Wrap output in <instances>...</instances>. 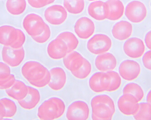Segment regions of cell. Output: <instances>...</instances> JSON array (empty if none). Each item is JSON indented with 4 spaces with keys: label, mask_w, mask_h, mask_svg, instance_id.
<instances>
[{
    "label": "cell",
    "mask_w": 151,
    "mask_h": 120,
    "mask_svg": "<svg viewBox=\"0 0 151 120\" xmlns=\"http://www.w3.org/2000/svg\"><path fill=\"white\" fill-rule=\"evenodd\" d=\"M21 70L24 77L35 87H45L49 84L50 81V71L38 62H27Z\"/></svg>",
    "instance_id": "1"
},
{
    "label": "cell",
    "mask_w": 151,
    "mask_h": 120,
    "mask_svg": "<svg viewBox=\"0 0 151 120\" xmlns=\"http://www.w3.org/2000/svg\"><path fill=\"white\" fill-rule=\"evenodd\" d=\"M92 119L95 120H110L115 112L113 99L106 94L97 95L91 101Z\"/></svg>",
    "instance_id": "2"
},
{
    "label": "cell",
    "mask_w": 151,
    "mask_h": 120,
    "mask_svg": "<svg viewBox=\"0 0 151 120\" xmlns=\"http://www.w3.org/2000/svg\"><path fill=\"white\" fill-rule=\"evenodd\" d=\"M64 101L58 97H52L44 101L38 110V117L41 120H54L62 117L65 112Z\"/></svg>",
    "instance_id": "3"
},
{
    "label": "cell",
    "mask_w": 151,
    "mask_h": 120,
    "mask_svg": "<svg viewBox=\"0 0 151 120\" xmlns=\"http://www.w3.org/2000/svg\"><path fill=\"white\" fill-rule=\"evenodd\" d=\"M26 40L24 33L10 25L0 27V44L14 49L22 47Z\"/></svg>",
    "instance_id": "4"
},
{
    "label": "cell",
    "mask_w": 151,
    "mask_h": 120,
    "mask_svg": "<svg viewBox=\"0 0 151 120\" xmlns=\"http://www.w3.org/2000/svg\"><path fill=\"white\" fill-rule=\"evenodd\" d=\"M112 45L111 39L103 34L95 35L87 43V48L89 52L96 55L106 53L111 49Z\"/></svg>",
    "instance_id": "5"
},
{
    "label": "cell",
    "mask_w": 151,
    "mask_h": 120,
    "mask_svg": "<svg viewBox=\"0 0 151 120\" xmlns=\"http://www.w3.org/2000/svg\"><path fill=\"white\" fill-rule=\"evenodd\" d=\"M46 24L42 17L34 13L26 16L23 21L24 28L32 38L40 34Z\"/></svg>",
    "instance_id": "6"
},
{
    "label": "cell",
    "mask_w": 151,
    "mask_h": 120,
    "mask_svg": "<svg viewBox=\"0 0 151 120\" xmlns=\"http://www.w3.org/2000/svg\"><path fill=\"white\" fill-rule=\"evenodd\" d=\"M125 15L131 22L139 23L145 20L147 15V10L144 3L134 0L126 6Z\"/></svg>",
    "instance_id": "7"
},
{
    "label": "cell",
    "mask_w": 151,
    "mask_h": 120,
    "mask_svg": "<svg viewBox=\"0 0 151 120\" xmlns=\"http://www.w3.org/2000/svg\"><path fill=\"white\" fill-rule=\"evenodd\" d=\"M90 109L84 101H76L69 105L66 112V117L69 120H86L88 119Z\"/></svg>",
    "instance_id": "8"
},
{
    "label": "cell",
    "mask_w": 151,
    "mask_h": 120,
    "mask_svg": "<svg viewBox=\"0 0 151 120\" xmlns=\"http://www.w3.org/2000/svg\"><path fill=\"white\" fill-rule=\"evenodd\" d=\"M25 57V51L23 47L14 49L4 46L2 50V58L6 64L12 67H17L22 62Z\"/></svg>",
    "instance_id": "9"
},
{
    "label": "cell",
    "mask_w": 151,
    "mask_h": 120,
    "mask_svg": "<svg viewBox=\"0 0 151 120\" xmlns=\"http://www.w3.org/2000/svg\"><path fill=\"white\" fill-rule=\"evenodd\" d=\"M68 17L67 11L63 6L53 5L49 7L45 12L46 20L52 25H59L66 21Z\"/></svg>",
    "instance_id": "10"
},
{
    "label": "cell",
    "mask_w": 151,
    "mask_h": 120,
    "mask_svg": "<svg viewBox=\"0 0 151 120\" xmlns=\"http://www.w3.org/2000/svg\"><path fill=\"white\" fill-rule=\"evenodd\" d=\"M123 50L128 57L137 59L143 55L145 50V46L142 40L139 38H132L125 41Z\"/></svg>",
    "instance_id": "11"
},
{
    "label": "cell",
    "mask_w": 151,
    "mask_h": 120,
    "mask_svg": "<svg viewBox=\"0 0 151 120\" xmlns=\"http://www.w3.org/2000/svg\"><path fill=\"white\" fill-rule=\"evenodd\" d=\"M119 72L123 79L132 81L138 78L141 72V67L137 62L133 60H126L121 62Z\"/></svg>",
    "instance_id": "12"
},
{
    "label": "cell",
    "mask_w": 151,
    "mask_h": 120,
    "mask_svg": "<svg viewBox=\"0 0 151 120\" xmlns=\"http://www.w3.org/2000/svg\"><path fill=\"white\" fill-rule=\"evenodd\" d=\"M118 107L120 112L126 116L134 115L139 110V101L130 94H124L119 99Z\"/></svg>",
    "instance_id": "13"
},
{
    "label": "cell",
    "mask_w": 151,
    "mask_h": 120,
    "mask_svg": "<svg viewBox=\"0 0 151 120\" xmlns=\"http://www.w3.org/2000/svg\"><path fill=\"white\" fill-rule=\"evenodd\" d=\"M74 30L76 34L80 38L87 39L91 38L95 33V24L88 18L81 17L76 23Z\"/></svg>",
    "instance_id": "14"
},
{
    "label": "cell",
    "mask_w": 151,
    "mask_h": 120,
    "mask_svg": "<svg viewBox=\"0 0 151 120\" xmlns=\"http://www.w3.org/2000/svg\"><path fill=\"white\" fill-rule=\"evenodd\" d=\"M47 53L52 60H59L64 59L68 54V51L64 41L57 37L47 45Z\"/></svg>",
    "instance_id": "15"
},
{
    "label": "cell",
    "mask_w": 151,
    "mask_h": 120,
    "mask_svg": "<svg viewBox=\"0 0 151 120\" xmlns=\"http://www.w3.org/2000/svg\"><path fill=\"white\" fill-rule=\"evenodd\" d=\"M121 77L116 72L111 71L103 72L101 78L102 87L107 92H114L118 90L121 86Z\"/></svg>",
    "instance_id": "16"
},
{
    "label": "cell",
    "mask_w": 151,
    "mask_h": 120,
    "mask_svg": "<svg viewBox=\"0 0 151 120\" xmlns=\"http://www.w3.org/2000/svg\"><path fill=\"white\" fill-rule=\"evenodd\" d=\"M117 60L111 53H105L97 56L95 60V66L102 72L113 71L117 66Z\"/></svg>",
    "instance_id": "17"
},
{
    "label": "cell",
    "mask_w": 151,
    "mask_h": 120,
    "mask_svg": "<svg viewBox=\"0 0 151 120\" xmlns=\"http://www.w3.org/2000/svg\"><path fill=\"white\" fill-rule=\"evenodd\" d=\"M51 79L49 87L54 91H59L66 84L67 75L64 70L60 67H55L50 71Z\"/></svg>",
    "instance_id": "18"
},
{
    "label": "cell",
    "mask_w": 151,
    "mask_h": 120,
    "mask_svg": "<svg viewBox=\"0 0 151 120\" xmlns=\"http://www.w3.org/2000/svg\"><path fill=\"white\" fill-rule=\"evenodd\" d=\"M106 18L116 21L123 16L124 11V5L120 0H108L105 2Z\"/></svg>",
    "instance_id": "19"
},
{
    "label": "cell",
    "mask_w": 151,
    "mask_h": 120,
    "mask_svg": "<svg viewBox=\"0 0 151 120\" xmlns=\"http://www.w3.org/2000/svg\"><path fill=\"white\" fill-rule=\"evenodd\" d=\"M133 33V26L128 21H120L114 24L112 29V34L118 40H124L131 37Z\"/></svg>",
    "instance_id": "20"
},
{
    "label": "cell",
    "mask_w": 151,
    "mask_h": 120,
    "mask_svg": "<svg viewBox=\"0 0 151 120\" xmlns=\"http://www.w3.org/2000/svg\"><path fill=\"white\" fill-rule=\"evenodd\" d=\"M40 94L39 90L32 87H29V92L24 99L18 101L19 104L23 109L28 110L36 107L40 100Z\"/></svg>",
    "instance_id": "21"
},
{
    "label": "cell",
    "mask_w": 151,
    "mask_h": 120,
    "mask_svg": "<svg viewBox=\"0 0 151 120\" xmlns=\"http://www.w3.org/2000/svg\"><path fill=\"white\" fill-rule=\"evenodd\" d=\"M28 92L29 87L19 80H16L12 87L6 91L8 96L18 101L24 99Z\"/></svg>",
    "instance_id": "22"
},
{
    "label": "cell",
    "mask_w": 151,
    "mask_h": 120,
    "mask_svg": "<svg viewBox=\"0 0 151 120\" xmlns=\"http://www.w3.org/2000/svg\"><path fill=\"white\" fill-rule=\"evenodd\" d=\"M85 58L77 51H73L67 55L63 59L65 67L71 72L79 69L83 63Z\"/></svg>",
    "instance_id": "23"
},
{
    "label": "cell",
    "mask_w": 151,
    "mask_h": 120,
    "mask_svg": "<svg viewBox=\"0 0 151 120\" xmlns=\"http://www.w3.org/2000/svg\"><path fill=\"white\" fill-rule=\"evenodd\" d=\"M89 15L98 21L106 19V11L105 2L96 1L89 5L88 8Z\"/></svg>",
    "instance_id": "24"
},
{
    "label": "cell",
    "mask_w": 151,
    "mask_h": 120,
    "mask_svg": "<svg viewBox=\"0 0 151 120\" xmlns=\"http://www.w3.org/2000/svg\"><path fill=\"white\" fill-rule=\"evenodd\" d=\"M25 0H7L6 8L9 13L13 16L22 15L26 10Z\"/></svg>",
    "instance_id": "25"
},
{
    "label": "cell",
    "mask_w": 151,
    "mask_h": 120,
    "mask_svg": "<svg viewBox=\"0 0 151 120\" xmlns=\"http://www.w3.org/2000/svg\"><path fill=\"white\" fill-rule=\"evenodd\" d=\"M64 41L68 47V54L74 51L79 45V40L73 33L64 32L59 34L57 37Z\"/></svg>",
    "instance_id": "26"
},
{
    "label": "cell",
    "mask_w": 151,
    "mask_h": 120,
    "mask_svg": "<svg viewBox=\"0 0 151 120\" xmlns=\"http://www.w3.org/2000/svg\"><path fill=\"white\" fill-rule=\"evenodd\" d=\"M63 6L69 13L78 15L81 13L85 8L84 0H64Z\"/></svg>",
    "instance_id": "27"
},
{
    "label": "cell",
    "mask_w": 151,
    "mask_h": 120,
    "mask_svg": "<svg viewBox=\"0 0 151 120\" xmlns=\"http://www.w3.org/2000/svg\"><path fill=\"white\" fill-rule=\"evenodd\" d=\"M124 94H130L134 95L139 102L142 101L145 94L143 89L139 84L134 83L128 84L124 88L123 90Z\"/></svg>",
    "instance_id": "28"
},
{
    "label": "cell",
    "mask_w": 151,
    "mask_h": 120,
    "mask_svg": "<svg viewBox=\"0 0 151 120\" xmlns=\"http://www.w3.org/2000/svg\"><path fill=\"white\" fill-rule=\"evenodd\" d=\"M104 72H97L94 73L89 81V87L96 93H101L105 91L102 87V76Z\"/></svg>",
    "instance_id": "29"
},
{
    "label": "cell",
    "mask_w": 151,
    "mask_h": 120,
    "mask_svg": "<svg viewBox=\"0 0 151 120\" xmlns=\"http://www.w3.org/2000/svg\"><path fill=\"white\" fill-rule=\"evenodd\" d=\"M139 110L134 115L136 120H151V106L147 103L139 104Z\"/></svg>",
    "instance_id": "30"
},
{
    "label": "cell",
    "mask_w": 151,
    "mask_h": 120,
    "mask_svg": "<svg viewBox=\"0 0 151 120\" xmlns=\"http://www.w3.org/2000/svg\"><path fill=\"white\" fill-rule=\"evenodd\" d=\"M91 65L89 61L85 59L83 63L78 70L72 72V74L75 77L81 80L84 79L89 76L91 72Z\"/></svg>",
    "instance_id": "31"
},
{
    "label": "cell",
    "mask_w": 151,
    "mask_h": 120,
    "mask_svg": "<svg viewBox=\"0 0 151 120\" xmlns=\"http://www.w3.org/2000/svg\"><path fill=\"white\" fill-rule=\"evenodd\" d=\"M0 102L2 103L5 109V117L11 118L16 115L17 109L15 102L6 98L0 99Z\"/></svg>",
    "instance_id": "32"
},
{
    "label": "cell",
    "mask_w": 151,
    "mask_h": 120,
    "mask_svg": "<svg viewBox=\"0 0 151 120\" xmlns=\"http://www.w3.org/2000/svg\"><path fill=\"white\" fill-rule=\"evenodd\" d=\"M51 34V33L50 27L46 24L44 31L38 36L32 38V39L38 43H44L49 40L50 38Z\"/></svg>",
    "instance_id": "33"
},
{
    "label": "cell",
    "mask_w": 151,
    "mask_h": 120,
    "mask_svg": "<svg viewBox=\"0 0 151 120\" xmlns=\"http://www.w3.org/2000/svg\"><path fill=\"white\" fill-rule=\"evenodd\" d=\"M14 75L11 74L6 78L0 79V89H9L16 82Z\"/></svg>",
    "instance_id": "34"
},
{
    "label": "cell",
    "mask_w": 151,
    "mask_h": 120,
    "mask_svg": "<svg viewBox=\"0 0 151 120\" xmlns=\"http://www.w3.org/2000/svg\"><path fill=\"white\" fill-rule=\"evenodd\" d=\"M29 5L36 9L41 8L50 4V0H28Z\"/></svg>",
    "instance_id": "35"
},
{
    "label": "cell",
    "mask_w": 151,
    "mask_h": 120,
    "mask_svg": "<svg viewBox=\"0 0 151 120\" xmlns=\"http://www.w3.org/2000/svg\"><path fill=\"white\" fill-rule=\"evenodd\" d=\"M11 74L9 65L4 62H0V79L6 78Z\"/></svg>",
    "instance_id": "36"
},
{
    "label": "cell",
    "mask_w": 151,
    "mask_h": 120,
    "mask_svg": "<svg viewBox=\"0 0 151 120\" xmlns=\"http://www.w3.org/2000/svg\"><path fill=\"white\" fill-rule=\"evenodd\" d=\"M142 60L144 66L148 70H151V50L147 51L144 55Z\"/></svg>",
    "instance_id": "37"
},
{
    "label": "cell",
    "mask_w": 151,
    "mask_h": 120,
    "mask_svg": "<svg viewBox=\"0 0 151 120\" xmlns=\"http://www.w3.org/2000/svg\"><path fill=\"white\" fill-rule=\"evenodd\" d=\"M145 40L147 47L151 50V30L146 35Z\"/></svg>",
    "instance_id": "38"
},
{
    "label": "cell",
    "mask_w": 151,
    "mask_h": 120,
    "mask_svg": "<svg viewBox=\"0 0 151 120\" xmlns=\"http://www.w3.org/2000/svg\"><path fill=\"white\" fill-rule=\"evenodd\" d=\"M5 117V111L2 103L0 102V120H2Z\"/></svg>",
    "instance_id": "39"
},
{
    "label": "cell",
    "mask_w": 151,
    "mask_h": 120,
    "mask_svg": "<svg viewBox=\"0 0 151 120\" xmlns=\"http://www.w3.org/2000/svg\"><path fill=\"white\" fill-rule=\"evenodd\" d=\"M147 102L151 106V90L147 94Z\"/></svg>",
    "instance_id": "40"
},
{
    "label": "cell",
    "mask_w": 151,
    "mask_h": 120,
    "mask_svg": "<svg viewBox=\"0 0 151 120\" xmlns=\"http://www.w3.org/2000/svg\"><path fill=\"white\" fill-rule=\"evenodd\" d=\"M55 0H50V4H52L55 1Z\"/></svg>",
    "instance_id": "41"
},
{
    "label": "cell",
    "mask_w": 151,
    "mask_h": 120,
    "mask_svg": "<svg viewBox=\"0 0 151 120\" xmlns=\"http://www.w3.org/2000/svg\"><path fill=\"white\" fill-rule=\"evenodd\" d=\"M89 1H96V0H88Z\"/></svg>",
    "instance_id": "42"
},
{
    "label": "cell",
    "mask_w": 151,
    "mask_h": 120,
    "mask_svg": "<svg viewBox=\"0 0 151 120\" xmlns=\"http://www.w3.org/2000/svg\"></svg>",
    "instance_id": "43"
}]
</instances>
